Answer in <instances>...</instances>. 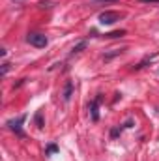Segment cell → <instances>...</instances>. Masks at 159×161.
<instances>
[{"mask_svg":"<svg viewBox=\"0 0 159 161\" xmlns=\"http://www.w3.org/2000/svg\"><path fill=\"white\" fill-rule=\"evenodd\" d=\"M122 17H123V15L118 13V11L107 9V11H101V13H99V23H101V25H114V23H118Z\"/></svg>","mask_w":159,"mask_h":161,"instance_id":"6da1fadb","label":"cell"},{"mask_svg":"<svg viewBox=\"0 0 159 161\" xmlns=\"http://www.w3.org/2000/svg\"><path fill=\"white\" fill-rule=\"evenodd\" d=\"M26 41H28L30 45L38 47V49H41V47H47V43H49L47 36H45V34H40V32H30V34L26 36Z\"/></svg>","mask_w":159,"mask_h":161,"instance_id":"7a4b0ae2","label":"cell"},{"mask_svg":"<svg viewBox=\"0 0 159 161\" xmlns=\"http://www.w3.org/2000/svg\"><path fill=\"white\" fill-rule=\"evenodd\" d=\"M25 118H26V116H25V114H21L19 118H13V120H8V124H6V125H8V127H9L11 131H15L17 135H21V137H23V129H21V124L25 122Z\"/></svg>","mask_w":159,"mask_h":161,"instance_id":"3957f363","label":"cell"},{"mask_svg":"<svg viewBox=\"0 0 159 161\" xmlns=\"http://www.w3.org/2000/svg\"><path fill=\"white\" fill-rule=\"evenodd\" d=\"M99 101H101V97H96L92 103H90V118L94 122L99 120V111H97V105H99Z\"/></svg>","mask_w":159,"mask_h":161,"instance_id":"277c9868","label":"cell"},{"mask_svg":"<svg viewBox=\"0 0 159 161\" xmlns=\"http://www.w3.org/2000/svg\"><path fill=\"white\" fill-rule=\"evenodd\" d=\"M71 94H73V82L68 80V82H66V88H64V94H62L64 101H69V99H71Z\"/></svg>","mask_w":159,"mask_h":161,"instance_id":"5b68a950","label":"cell"},{"mask_svg":"<svg viewBox=\"0 0 159 161\" xmlns=\"http://www.w3.org/2000/svg\"><path fill=\"white\" fill-rule=\"evenodd\" d=\"M86 47H88V41H79V43L71 49V54H79L80 51H84Z\"/></svg>","mask_w":159,"mask_h":161,"instance_id":"8992f818","label":"cell"},{"mask_svg":"<svg viewBox=\"0 0 159 161\" xmlns=\"http://www.w3.org/2000/svg\"><path fill=\"white\" fill-rule=\"evenodd\" d=\"M122 36H125V30H114V32H109V34H105V38H122Z\"/></svg>","mask_w":159,"mask_h":161,"instance_id":"52a82bcc","label":"cell"},{"mask_svg":"<svg viewBox=\"0 0 159 161\" xmlns=\"http://www.w3.org/2000/svg\"><path fill=\"white\" fill-rule=\"evenodd\" d=\"M122 51H123V49H114V51H111V53H107V54H105L103 58H105V60H111V58H114V56H118V54L122 53Z\"/></svg>","mask_w":159,"mask_h":161,"instance_id":"ba28073f","label":"cell"},{"mask_svg":"<svg viewBox=\"0 0 159 161\" xmlns=\"http://www.w3.org/2000/svg\"><path fill=\"white\" fill-rule=\"evenodd\" d=\"M36 125H38V127H43V116H41V113H38V114H36Z\"/></svg>","mask_w":159,"mask_h":161,"instance_id":"9c48e42d","label":"cell"},{"mask_svg":"<svg viewBox=\"0 0 159 161\" xmlns=\"http://www.w3.org/2000/svg\"><path fill=\"white\" fill-rule=\"evenodd\" d=\"M54 152H58V146L56 144H49L47 146V154H54Z\"/></svg>","mask_w":159,"mask_h":161,"instance_id":"30bf717a","label":"cell"},{"mask_svg":"<svg viewBox=\"0 0 159 161\" xmlns=\"http://www.w3.org/2000/svg\"><path fill=\"white\" fill-rule=\"evenodd\" d=\"M8 71H9V64H8V62H4V64H2V75H6Z\"/></svg>","mask_w":159,"mask_h":161,"instance_id":"8fae6325","label":"cell"},{"mask_svg":"<svg viewBox=\"0 0 159 161\" xmlns=\"http://www.w3.org/2000/svg\"><path fill=\"white\" fill-rule=\"evenodd\" d=\"M120 133H122V127H116V129H112V131H111V137H118Z\"/></svg>","mask_w":159,"mask_h":161,"instance_id":"7c38bea8","label":"cell"},{"mask_svg":"<svg viewBox=\"0 0 159 161\" xmlns=\"http://www.w3.org/2000/svg\"><path fill=\"white\" fill-rule=\"evenodd\" d=\"M140 2H152V4H156V2H159V0H140Z\"/></svg>","mask_w":159,"mask_h":161,"instance_id":"4fadbf2b","label":"cell"}]
</instances>
